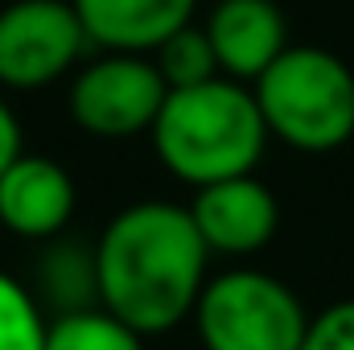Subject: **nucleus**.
<instances>
[{
	"label": "nucleus",
	"instance_id": "1",
	"mask_svg": "<svg viewBox=\"0 0 354 350\" xmlns=\"http://www.w3.org/2000/svg\"><path fill=\"white\" fill-rule=\"evenodd\" d=\"M206 243L189 206H124L95 243L99 305L136 334H165L194 317L206 288Z\"/></svg>",
	"mask_w": 354,
	"mask_h": 350
},
{
	"label": "nucleus",
	"instance_id": "2",
	"mask_svg": "<svg viewBox=\"0 0 354 350\" xmlns=\"http://www.w3.org/2000/svg\"><path fill=\"white\" fill-rule=\"evenodd\" d=\"M268 136L272 132L256 91L235 79L169 91L153 124V149L161 165L198 190L252 174L264 157Z\"/></svg>",
	"mask_w": 354,
	"mask_h": 350
},
{
	"label": "nucleus",
	"instance_id": "3",
	"mask_svg": "<svg viewBox=\"0 0 354 350\" xmlns=\"http://www.w3.org/2000/svg\"><path fill=\"white\" fill-rule=\"evenodd\" d=\"M252 91L268 132L297 153H334L354 136V75L322 46H288Z\"/></svg>",
	"mask_w": 354,
	"mask_h": 350
},
{
	"label": "nucleus",
	"instance_id": "4",
	"mask_svg": "<svg viewBox=\"0 0 354 350\" xmlns=\"http://www.w3.org/2000/svg\"><path fill=\"white\" fill-rule=\"evenodd\" d=\"M194 326L206 350H301L309 313L272 272L231 268L206 280Z\"/></svg>",
	"mask_w": 354,
	"mask_h": 350
},
{
	"label": "nucleus",
	"instance_id": "5",
	"mask_svg": "<svg viewBox=\"0 0 354 350\" xmlns=\"http://www.w3.org/2000/svg\"><path fill=\"white\" fill-rule=\"evenodd\" d=\"M91 46L71 0H12L0 8V87L41 91Z\"/></svg>",
	"mask_w": 354,
	"mask_h": 350
},
{
	"label": "nucleus",
	"instance_id": "6",
	"mask_svg": "<svg viewBox=\"0 0 354 350\" xmlns=\"http://www.w3.org/2000/svg\"><path fill=\"white\" fill-rule=\"evenodd\" d=\"M165 95L169 87L149 54H103L71 83V116L91 136L120 140L153 132Z\"/></svg>",
	"mask_w": 354,
	"mask_h": 350
},
{
	"label": "nucleus",
	"instance_id": "7",
	"mask_svg": "<svg viewBox=\"0 0 354 350\" xmlns=\"http://www.w3.org/2000/svg\"><path fill=\"white\" fill-rule=\"evenodd\" d=\"M189 214L210 256H252L272 243L280 227V202L256 174L202 185L189 202Z\"/></svg>",
	"mask_w": 354,
	"mask_h": 350
},
{
	"label": "nucleus",
	"instance_id": "8",
	"mask_svg": "<svg viewBox=\"0 0 354 350\" xmlns=\"http://www.w3.org/2000/svg\"><path fill=\"white\" fill-rule=\"evenodd\" d=\"M75 202V177L41 153H21L0 174V223L21 239H58Z\"/></svg>",
	"mask_w": 354,
	"mask_h": 350
},
{
	"label": "nucleus",
	"instance_id": "9",
	"mask_svg": "<svg viewBox=\"0 0 354 350\" xmlns=\"http://www.w3.org/2000/svg\"><path fill=\"white\" fill-rule=\"evenodd\" d=\"M202 29L214 46L223 79L235 83H256L288 50V25L276 0H218Z\"/></svg>",
	"mask_w": 354,
	"mask_h": 350
},
{
	"label": "nucleus",
	"instance_id": "10",
	"mask_svg": "<svg viewBox=\"0 0 354 350\" xmlns=\"http://www.w3.org/2000/svg\"><path fill=\"white\" fill-rule=\"evenodd\" d=\"M91 46L107 54H153L169 33L194 21L198 0H71Z\"/></svg>",
	"mask_w": 354,
	"mask_h": 350
},
{
	"label": "nucleus",
	"instance_id": "11",
	"mask_svg": "<svg viewBox=\"0 0 354 350\" xmlns=\"http://www.w3.org/2000/svg\"><path fill=\"white\" fill-rule=\"evenodd\" d=\"M37 293L54 309V317L99 309V272H95V248L58 239L46 248L37 264Z\"/></svg>",
	"mask_w": 354,
	"mask_h": 350
},
{
	"label": "nucleus",
	"instance_id": "12",
	"mask_svg": "<svg viewBox=\"0 0 354 350\" xmlns=\"http://www.w3.org/2000/svg\"><path fill=\"white\" fill-rule=\"evenodd\" d=\"M46 350H145V334H136L132 326H124L99 305V309L54 317Z\"/></svg>",
	"mask_w": 354,
	"mask_h": 350
},
{
	"label": "nucleus",
	"instance_id": "13",
	"mask_svg": "<svg viewBox=\"0 0 354 350\" xmlns=\"http://www.w3.org/2000/svg\"><path fill=\"white\" fill-rule=\"evenodd\" d=\"M157 58V71H161V79H165V87L169 91H181V87H198V83H210V79H223V71H218V58H214V46H210V37H206V29L202 25H181L177 33H169L157 50H153Z\"/></svg>",
	"mask_w": 354,
	"mask_h": 350
},
{
	"label": "nucleus",
	"instance_id": "14",
	"mask_svg": "<svg viewBox=\"0 0 354 350\" xmlns=\"http://www.w3.org/2000/svg\"><path fill=\"white\" fill-rule=\"evenodd\" d=\"M50 322L41 301L8 272H0V350H46Z\"/></svg>",
	"mask_w": 354,
	"mask_h": 350
},
{
	"label": "nucleus",
	"instance_id": "15",
	"mask_svg": "<svg viewBox=\"0 0 354 350\" xmlns=\"http://www.w3.org/2000/svg\"><path fill=\"white\" fill-rule=\"evenodd\" d=\"M301 350H354V297L313 313Z\"/></svg>",
	"mask_w": 354,
	"mask_h": 350
},
{
	"label": "nucleus",
	"instance_id": "16",
	"mask_svg": "<svg viewBox=\"0 0 354 350\" xmlns=\"http://www.w3.org/2000/svg\"><path fill=\"white\" fill-rule=\"evenodd\" d=\"M21 153H25V149H21V124H17L12 107L4 103V95H0V174H4Z\"/></svg>",
	"mask_w": 354,
	"mask_h": 350
}]
</instances>
